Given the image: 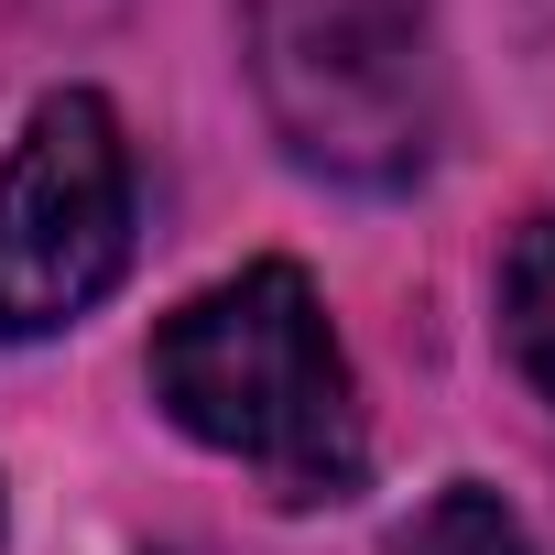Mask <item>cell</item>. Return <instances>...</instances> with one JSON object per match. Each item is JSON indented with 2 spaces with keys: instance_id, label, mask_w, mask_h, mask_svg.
<instances>
[{
  "instance_id": "2",
  "label": "cell",
  "mask_w": 555,
  "mask_h": 555,
  "mask_svg": "<svg viewBox=\"0 0 555 555\" xmlns=\"http://www.w3.org/2000/svg\"><path fill=\"white\" fill-rule=\"evenodd\" d=\"M261 109L284 153L327 185L392 196L447 142L436 0H240Z\"/></svg>"
},
{
  "instance_id": "3",
  "label": "cell",
  "mask_w": 555,
  "mask_h": 555,
  "mask_svg": "<svg viewBox=\"0 0 555 555\" xmlns=\"http://www.w3.org/2000/svg\"><path fill=\"white\" fill-rule=\"evenodd\" d=\"M131 261V142L99 88H55L0 164V338L77 327Z\"/></svg>"
},
{
  "instance_id": "4",
  "label": "cell",
  "mask_w": 555,
  "mask_h": 555,
  "mask_svg": "<svg viewBox=\"0 0 555 555\" xmlns=\"http://www.w3.org/2000/svg\"><path fill=\"white\" fill-rule=\"evenodd\" d=\"M392 555H533V533H522V512H512L501 490L447 479V490L403 522V544H392Z\"/></svg>"
},
{
  "instance_id": "1",
  "label": "cell",
  "mask_w": 555,
  "mask_h": 555,
  "mask_svg": "<svg viewBox=\"0 0 555 555\" xmlns=\"http://www.w3.org/2000/svg\"><path fill=\"white\" fill-rule=\"evenodd\" d=\"M153 403L196 447L261 468L284 501H349L371 468L349 360H338L327 306L295 261H250L229 284L185 295L153 327Z\"/></svg>"
},
{
  "instance_id": "5",
  "label": "cell",
  "mask_w": 555,
  "mask_h": 555,
  "mask_svg": "<svg viewBox=\"0 0 555 555\" xmlns=\"http://www.w3.org/2000/svg\"><path fill=\"white\" fill-rule=\"evenodd\" d=\"M501 338L533 371V392H555V218L522 229V250L501 261Z\"/></svg>"
}]
</instances>
